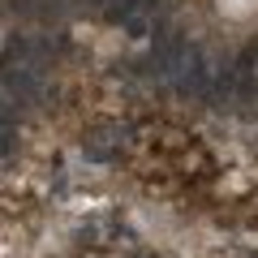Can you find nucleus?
Here are the masks:
<instances>
[{"label": "nucleus", "instance_id": "obj_1", "mask_svg": "<svg viewBox=\"0 0 258 258\" xmlns=\"http://www.w3.org/2000/svg\"><path fill=\"white\" fill-rule=\"evenodd\" d=\"M211 82H220V69H211L207 52H194L189 64H185V86H189L194 95H207V91H211Z\"/></svg>", "mask_w": 258, "mask_h": 258}]
</instances>
